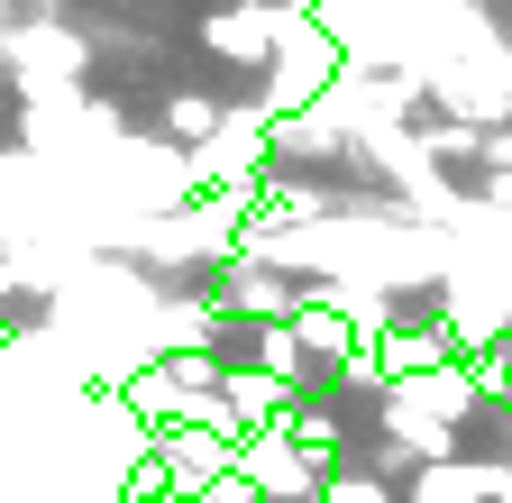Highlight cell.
Instances as JSON below:
<instances>
[{"instance_id":"cell-2","label":"cell","mask_w":512,"mask_h":503,"mask_svg":"<svg viewBox=\"0 0 512 503\" xmlns=\"http://www.w3.org/2000/svg\"><path fill=\"white\" fill-rule=\"evenodd\" d=\"M147 449H156L174 503H211L238 476V439H220V430H165V439H147Z\"/></svg>"},{"instance_id":"cell-1","label":"cell","mask_w":512,"mask_h":503,"mask_svg":"<svg viewBox=\"0 0 512 503\" xmlns=\"http://www.w3.org/2000/svg\"><path fill=\"white\" fill-rule=\"evenodd\" d=\"M238 485L256 503H320V494H330V458H311L302 439L275 421V430H247L238 439Z\"/></svg>"}]
</instances>
